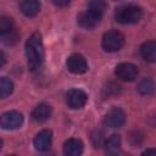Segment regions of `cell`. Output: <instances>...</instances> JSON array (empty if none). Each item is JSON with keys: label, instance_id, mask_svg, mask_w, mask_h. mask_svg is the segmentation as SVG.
<instances>
[{"label": "cell", "instance_id": "obj_1", "mask_svg": "<svg viewBox=\"0 0 156 156\" xmlns=\"http://www.w3.org/2000/svg\"><path fill=\"white\" fill-rule=\"evenodd\" d=\"M26 56L30 71H37L41 67L45 57L44 45L40 33H33L26 41Z\"/></svg>", "mask_w": 156, "mask_h": 156}, {"label": "cell", "instance_id": "obj_2", "mask_svg": "<svg viewBox=\"0 0 156 156\" xmlns=\"http://www.w3.org/2000/svg\"><path fill=\"white\" fill-rule=\"evenodd\" d=\"M143 17L141 7L136 5H123L116 9L115 18L121 24H133L140 21Z\"/></svg>", "mask_w": 156, "mask_h": 156}, {"label": "cell", "instance_id": "obj_3", "mask_svg": "<svg viewBox=\"0 0 156 156\" xmlns=\"http://www.w3.org/2000/svg\"><path fill=\"white\" fill-rule=\"evenodd\" d=\"M102 49L107 52H116L124 45V35L118 30H108L104 34L101 40Z\"/></svg>", "mask_w": 156, "mask_h": 156}, {"label": "cell", "instance_id": "obj_4", "mask_svg": "<svg viewBox=\"0 0 156 156\" xmlns=\"http://www.w3.org/2000/svg\"><path fill=\"white\" fill-rule=\"evenodd\" d=\"M23 115L18 111H7L0 116V127L5 130H13L22 126Z\"/></svg>", "mask_w": 156, "mask_h": 156}, {"label": "cell", "instance_id": "obj_5", "mask_svg": "<svg viewBox=\"0 0 156 156\" xmlns=\"http://www.w3.org/2000/svg\"><path fill=\"white\" fill-rule=\"evenodd\" d=\"M115 74L117 78L124 82H132L138 76V67L130 62H121L115 68Z\"/></svg>", "mask_w": 156, "mask_h": 156}, {"label": "cell", "instance_id": "obj_6", "mask_svg": "<svg viewBox=\"0 0 156 156\" xmlns=\"http://www.w3.org/2000/svg\"><path fill=\"white\" fill-rule=\"evenodd\" d=\"M104 123L110 128H121L126 123V113L119 107H112L107 111L104 118Z\"/></svg>", "mask_w": 156, "mask_h": 156}, {"label": "cell", "instance_id": "obj_7", "mask_svg": "<svg viewBox=\"0 0 156 156\" xmlns=\"http://www.w3.org/2000/svg\"><path fill=\"white\" fill-rule=\"evenodd\" d=\"M66 101L71 108L78 110L85 106L88 101V95L80 89H71L66 95Z\"/></svg>", "mask_w": 156, "mask_h": 156}, {"label": "cell", "instance_id": "obj_8", "mask_svg": "<svg viewBox=\"0 0 156 156\" xmlns=\"http://www.w3.org/2000/svg\"><path fill=\"white\" fill-rule=\"evenodd\" d=\"M66 65H67L68 71L72 72V73H74V74H82V73L87 72V69H88L87 60L80 54H73V55H71L67 58Z\"/></svg>", "mask_w": 156, "mask_h": 156}, {"label": "cell", "instance_id": "obj_9", "mask_svg": "<svg viewBox=\"0 0 156 156\" xmlns=\"http://www.w3.org/2000/svg\"><path fill=\"white\" fill-rule=\"evenodd\" d=\"M101 17H102V15H99V13H96L94 11L87 10V11L79 13L77 20H78L79 26H82L83 28H85V29H93V28H95L100 23Z\"/></svg>", "mask_w": 156, "mask_h": 156}, {"label": "cell", "instance_id": "obj_10", "mask_svg": "<svg viewBox=\"0 0 156 156\" xmlns=\"http://www.w3.org/2000/svg\"><path fill=\"white\" fill-rule=\"evenodd\" d=\"M33 144L35 146L37 150L39 151H48L52 144V132L50 129H43L40 130L34 140H33Z\"/></svg>", "mask_w": 156, "mask_h": 156}, {"label": "cell", "instance_id": "obj_11", "mask_svg": "<svg viewBox=\"0 0 156 156\" xmlns=\"http://www.w3.org/2000/svg\"><path fill=\"white\" fill-rule=\"evenodd\" d=\"M83 150H84L83 143L79 139H74V138L66 140L62 147L65 156H82Z\"/></svg>", "mask_w": 156, "mask_h": 156}, {"label": "cell", "instance_id": "obj_12", "mask_svg": "<svg viewBox=\"0 0 156 156\" xmlns=\"http://www.w3.org/2000/svg\"><path fill=\"white\" fill-rule=\"evenodd\" d=\"M50 116H51V107L45 102L38 104L32 111V118L35 122H45L46 119H49Z\"/></svg>", "mask_w": 156, "mask_h": 156}, {"label": "cell", "instance_id": "obj_13", "mask_svg": "<svg viewBox=\"0 0 156 156\" xmlns=\"http://www.w3.org/2000/svg\"><path fill=\"white\" fill-rule=\"evenodd\" d=\"M20 9L27 17H34L40 11V2L37 0H26L20 4Z\"/></svg>", "mask_w": 156, "mask_h": 156}, {"label": "cell", "instance_id": "obj_14", "mask_svg": "<svg viewBox=\"0 0 156 156\" xmlns=\"http://www.w3.org/2000/svg\"><path fill=\"white\" fill-rule=\"evenodd\" d=\"M141 56L149 61V62H155L156 61V43L154 40H149L144 43L140 48Z\"/></svg>", "mask_w": 156, "mask_h": 156}, {"label": "cell", "instance_id": "obj_15", "mask_svg": "<svg viewBox=\"0 0 156 156\" xmlns=\"http://www.w3.org/2000/svg\"><path fill=\"white\" fill-rule=\"evenodd\" d=\"M15 23L13 20L9 16H0V37L4 38L7 34H10L12 30H15Z\"/></svg>", "mask_w": 156, "mask_h": 156}, {"label": "cell", "instance_id": "obj_16", "mask_svg": "<svg viewBox=\"0 0 156 156\" xmlns=\"http://www.w3.org/2000/svg\"><path fill=\"white\" fill-rule=\"evenodd\" d=\"M13 91V83L7 77H0V99H5Z\"/></svg>", "mask_w": 156, "mask_h": 156}, {"label": "cell", "instance_id": "obj_17", "mask_svg": "<svg viewBox=\"0 0 156 156\" xmlns=\"http://www.w3.org/2000/svg\"><path fill=\"white\" fill-rule=\"evenodd\" d=\"M138 91L141 95H150L154 91V82L151 78H144L139 85H138Z\"/></svg>", "mask_w": 156, "mask_h": 156}, {"label": "cell", "instance_id": "obj_18", "mask_svg": "<svg viewBox=\"0 0 156 156\" xmlns=\"http://www.w3.org/2000/svg\"><path fill=\"white\" fill-rule=\"evenodd\" d=\"M121 146V136L117 134H112L106 141H105V149L108 152L116 151Z\"/></svg>", "mask_w": 156, "mask_h": 156}, {"label": "cell", "instance_id": "obj_19", "mask_svg": "<svg viewBox=\"0 0 156 156\" xmlns=\"http://www.w3.org/2000/svg\"><path fill=\"white\" fill-rule=\"evenodd\" d=\"M105 7H106V4L104 1H101V0H94V1H90L88 4V10L94 11V12H96L99 15L104 13Z\"/></svg>", "mask_w": 156, "mask_h": 156}, {"label": "cell", "instance_id": "obj_20", "mask_svg": "<svg viewBox=\"0 0 156 156\" xmlns=\"http://www.w3.org/2000/svg\"><path fill=\"white\" fill-rule=\"evenodd\" d=\"M104 134H102V132H100V130H98L96 132V134H94L93 135V141H94V145L95 146H100L101 144H102V141H104Z\"/></svg>", "mask_w": 156, "mask_h": 156}, {"label": "cell", "instance_id": "obj_21", "mask_svg": "<svg viewBox=\"0 0 156 156\" xmlns=\"http://www.w3.org/2000/svg\"><path fill=\"white\" fill-rule=\"evenodd\" d=\"M141 156H156V150L155 149H146L141 154Z\"/></svg>", "mask_w": 156, "mask_h": 156}, {"label": "cell", "instance_id": "obj_22", "mask_svg": "<svg viewBox=\"0 0 156 156\" xmlns=\"http://www.w3.org/2000/svg\"><path fill=\"white\" fill-rule=\"evenodd\" d=\"M5 61H6V57H5V54H4V52H2L1 50H0V67H1V66H2L4 63H5Z\"/></svg>", "mask_w": 156, "mask_h": 156}, {"label": "cell", "instance_id": "obj_23", "mask_svg": "<svg viewBox=\"0 0 156 156\" xmlns=\"http://www.w3.org/2000/svg\"><path fill=\"white\" fill-rule=\"evenodd\" d=\"M54 4L55 5H57V6H66V5H68L69 4V1H54Z\"/></svg>", "mask_w": 156, "mask_h": 156}, {"label": "cell", "instance_id": "obj_24", "mask_svg": "<svg viewBox=\"0 0 156 156\" xmlns=\"http://www.w3.org/2000/svg\"><path fill=\"white\" fill-rule=\"evenodd\" d=\"M1 146H2V141H1V139H0V150H1Z\"/></svg>", "mask_w": 156, "mask_h": 156}, {"label": "cell", "instance_id": "obj_25", "mask_svg": "<svg viewBox=\"0 0 156 156\" xmlns=\"http://www.w3.org/2000/svg\"><path fill=\"white\" fill-rule=\"evenodd\" d=\"M6 156H17V155H6Z\"/></svg>", "mask_w": 156, "mask_h": 156}, {"label": "cell", "instance_id": "obj_26", "mask_svg": "<svg viewBox=\"0 0 156 156\" xmlns=\"http://www.w3.org/2000/svg\"><path fill=\"white\" fill-rule=\"evenodd\" d=\"M111 156H117V155H111Z\"/></svg>", "mask_w": 156, "mask_h": 156}]
</instances>
